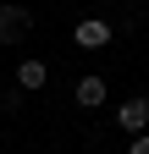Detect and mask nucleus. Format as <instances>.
Masks as SVG:
<instances>
[{
    "instance_id": "obj_1",
    "label": "nucleus",
    "mask_w": 149,
    "mask_h": 154,
    "mask_svg": "<svg viewBox=\"0 0 149 154\" xmlns=\"http://www.w3.org/2000/svg\"><path fill=\"white\" fill-rule=\"evenodd\" d=\"M28 33H33V11L17 0H0V44H22Z\"/></svg>"
},
{
    "instance_id": "obj_2",
    "label": "nucleus",
    "mask_w": 149,
    "mask_h": 154,
    "mask_svg": "<svg viewBox=\"0 0 149 154\" xmlns=\"http://www.w3.org/2000/svg\"><path fill=\"white\" fill-rule=\"evenodd\" d=\"M110 38H116V28H110L105 17H83V22L72 28V44H78V50H105Z\"/></svg>"
},
{
    "instance_id": "obj_3",
    "label": "nucleus",
    "mask_w": 149,
    "mask_h": 154,
    "mask_svg": "<svg viewBox=\"0 0 149 154\" xmlns=\"http://www.w3.org/2000/svg\"><path fill=\"white\" fill-rule=\"evenodd\" d=\"M116 127L133 132V138H138V132H149V99H144V94H127V99L116 105Z\"/></svg>"
},
{
    "instance_id": "obj_4",
    "label": "nucleus",
    "mask_w": 149,
    "mask_h": 154,
    "mask_svg": "<svg viewBox=\"0 0 149 154\" xmlns=\"http://www.w3.org/2000/svg\"><path fill=\"white\" fill-rule=\"evenodd\" d=\"M72 99H78L83 110H100V105L110 99V88H105V77H100V72H88V77H78V88H72Z\"/></svg>"
},
{
    "instance_id": "obj_5",
    "label": "nucleus",
    "mask_w": 149,
    "mask_h": 154,
    "mask_svg": "<svg viewBox=\"0 0 149 154\" xmlns=\"http://www.w3.org/2000/svg\"><path fill=\"white\" fill-rule=\"evenodd\" d=\"M44 83H50V66L44 61H22V66H17V88H22V94L28 88H44Z\"/></svg>"
},
{
    "instance_id": "obj_6",
    "label": "nucleus",
    "mask_w": 149,
    "mask_h": 154,
    "mask_svg": "<svg viewBox=\"0 0 149 154\" xmlns=\"http://www.w3.org/2000/svg\"><path fill=\"white\" fill-rule=\"evenodd\" d=\"M22 105V88H0V110H17Z\"/></svg>"
},
{
    "instance_id": "obj_7",
    "label": "nucleus",
    "mask_w": 149,
    "mask_h": 154,
    "mask_svg": "<svg viewBox=\"0 0 149 154\" xmlns=\"http://www.w3.org/2000/svg\"><path fill=\"white\" fill-rule=\"evenodd\" d=\"M127 154H149V132H138V138L127 143Z\"/></svg>"
}]
</instances>
